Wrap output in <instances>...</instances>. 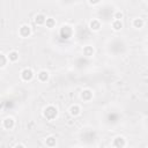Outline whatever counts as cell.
<instances>
[{"label":"cell","mask_w":148,"mask_h":148,"mask_svg":"<svg viewBox=\"0 0 148 148\" xmlns=\"http://www.w3.org/2000/svg\"><path fill=\"white\" fill-rule=\"evenodd\" d=\"M43 114H44V117H45L46 119L52 120V119H54V118L57 117V114H58V110H57L56 106H53V105H49V106H46V108L44 109Z\"/></svg>","instance_id":"cell-1"},{"label":"cell","mask_w":148,"mask_h":148,"mask_svg":"<svg viewBox=\"0 0 148 148\" xmlns=\"http://www.w3.org/2000/svg\"><path fill=\"white\" fill-rule=\"evenodd\" d=\"M34 77V72L31 68H24L21 72V79L23 81H31Z\"/></svg>","instance_id":"cell-2"},{"label":"cell","mask_w":148,"mask_h":148,"mask_svg":"<svg viewBox=\"0 0 148 148\" xmlns=\"http://www.w3.org/2000/svg\"><path fill=\"white\" fill-rule=\"evenodd\" d=\"M72 34H73V31H72V29H71L68 25H64V27L61 28V30H60V37H61L62 39H68V38H71Z\"/></svg>","instance_id":"cell-3"},{"label":"cell","mask_w":148,"mask_h":148,"mask_svg":"<svg viewBox=\"0 0 148 148\" xmlns=\"http://www.w3.org/2000/svg\"><path fill=\"white\" fill-rule=\"evenodd\" d=\"M18 34L21 37H29L30 34H31V28L30 25L28 24H23L20 27V30H18Z\"/></svg>","instance_id":"cell-4"},{"label":"cell","mask_w":148,"mask_h":148,"mask_svg":"<svg viewBox=\"0 0 148 148\" xmlns=\"http://www.w3.org/2000/svg\"><path fill=\"white\" fill-rule=\"evenodd\" d=\"M2 125H3V127H5L6 130H12V128L15 126V121H14V119H13L12 117H7V118L3 119Z\"/></svg>","instance_id":"cell-5"},{"label":"cell","mask_w":148,"mask_h":148,"mask_svg":"<svg viewBox=\"0 0 148 148\" xmlns=\"http://www.w3.org/2000/svg\"><path fill=\"white\" fill-rule=\"evenodd\" d=\"M37 77H38V80H39L40 82H45V81H47V80H49V72H47V71L42 69V71H39V72H38Z\"/></svg>","instance_id":"cell-6"},{"label":"cell","mask_w":148,"mask_h":148,"mask_svg":"<svg viewBox=\"0 0 148 148\" xmlns=\"http://www.w3.org/2000/svg\"><path fill=\"white\" fill-rule=\"evenodd\" d=\"M112 146H113V147H125V146H126L125 139L121 138V136H117V138L113 140Z\"/></svg>","instance_id":"cell-7"},{"label":"cell","mask_w":148,"mask_h":148,"mask_svg":"<svg viewBox=\"0 0 148 148\" xmlns=\"http://www.w3.org/2000/svg\"><path fill=\"white\" fill-rule=\"evenodd\" d=\"M81 98H82L83 101H90V99L92 98V92H91V90H89V89L83 90V91L81 92Z\"/></svg>","instance_id":"cell-8"},{"label":"cell","mask_w":148,"mask_h":148,"mask_svg":"<svg viewBox=\"0 0 148 148\" xmlns=\"http://www.w3.org/2000/svg\"><path fill=\"white\" fill-rule=\"evenodd\" d=\"M45 20H46V16L44 14H37L35 16V23L38 24V25H42L45 23Z\"/></svg>","instance_id":"cell-9"},{"label":"cell","mask_w":148,"mask_h":148,"mask_svg":"<svg viewBox=\"0 0 148 148\" xmlns=\"http://www.w3.org/2000/svg\"><path fill=\"white\" fill-rule=\"evenodd\" d=\"M89 27H90V29H91V30L97 31V30H99V29H101V23H99V21H98V20H91V21H90V23H89Z\"/></svg>","instance_id":"cell-10"},{"label":"cell","mask_w":148,"mask_h":148,"mask_svg":"<svg viewBox=\"0 0 148 148\" xmlns=\"http://www.w3.org/2000/svg\"><path fill=\"white\" fill-rule=\"evenodd\" d=\"M80 112H81V109H80L79 105H72L71 109H69V113H71V116H73V117L79 116Z\"/></svg>","instance_id":"cell-11"},{"label":"cell","mask_w":148,"mask_h":148,"mask_svg":"<svg viewBox=\"0 0 148 148\" xmlns=\"http://www.w3.org/2000/svg\"><path fill=\"white\" fill-rule=\"evenodd\" d=\"M7 59L9 60V61H16V60H18V52H16V51H10L9 53H8V56H7Z\"/></svg>","instance_id":"cell-12"},{"label":"cell","mask_w":148,"mask_h":148,"mask_svg":"<svg viewBox=\"0 0 148 148\" xmlns=\"http://www.w3.org/2000/svg\"><path fill=\"white\" fill-rule=\"evenodd\" d=\"M83 54H84L86 57H91V56L94 54V49H92V46H89V45L84 46V47H83Z\"/></svg>","instance_id":"cell-13"},{"label":"cell","mask_w":148,"mask_h":148,"mask_svg":"<svg viewBox=\"0 0 148 148\" xmlns=\"http://www.w3.org/2000/svg\"><path fill=\"white\" fill-rule=\"evenodd\" d=\"M112 28H113V30H116V31L121 30V28H123L121 21H120V20H114V21L112 22Z\"/></svg>","instance_id":"cell-14"},{"label":"cell","mask_w":148,"mask_h":148,"mask_svg":"<svg viewBox=\"0 0 148 148\" xmlns=\"http://www.w3.org/2000/svg\"><path fill=\"white\" fill-rule=\"evenodd\" d=\"M143 24H145V22H143L142 18H135V20L133 21V25H134V28H136V29L142 28Z\"/></svg>","instance_id":"cell-15"},{"label":"cell","mask_w":148,"mask_h":148,"mask_svg":"<svg viewBox=\"0 0 148 148\" xmlns=\"http://www.w3.org/2000/svg\"><path fill=\"white\" fill-rule=\"evenodd\" d=\"M45 145L49 146V147H54V146H56V138H53V136H49V138H46V140H45Z\"/></svg>","instance_id":"cell-16"},{"label":"cell","mask_w":148,"mask_h":148,"mask_svg":"<svg viewBox=\"0 0 148 148\" xmlns=\"http://www.w3.org/2000/svg\"><path fill=\"white\" fill-rule=\"evenodd\" d=\"M44 24H46V27L51 29V28H53V27L56 25V21H54L53 18L49 17V18H46V20H45V23H44Z\"/></svg>","instance_id":"cell-17"},{"label":"cell","mask_w":148,"mask_h":148,"mask_svg":"<svg viewBox=\"0 0 148 148\" xmlns=\"http://www.w3.org/2000/svg\"><path fill=\"white\" fill-rule=\"evenodd\" d=\"M6 64H7V58H6L2 53H0V68L5 67V66H6Z\"/></svg>","instance_id":"cell-18"},{"label":"cell","mask_w":148,"mask_h":148,"mask_svg":"<svg viewBox=\"0 0 148 148\" xmlns=\"http://www.w3.org/2000/svg\"><path fill=\"white\" fill-rule=\"evenodd\" d=\"M113 17H114V20H120V21H121V18L124 17V14H123L121 12H116Z\"/></svg>","instance_id":"cell-19"},{"label":"cell","mask_w":148,"mask_h":148,"mask_svg":"<svg viewBox=\"0 0 148 148\" xmlns=\"http://www.w3.org/2000/svg\"><path fill=\"white\" fill-rule=\"evenodd\" d=\"M101 0H89V2L90 3H92V5H95V3H98Z\"/></svg>","instance_id":"cell-20"}]
</instances>
